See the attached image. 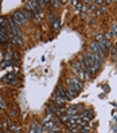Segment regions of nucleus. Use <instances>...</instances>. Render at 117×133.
I'll return each mask as SVG.
<instances>
[{
    "label": "nucleus",
    "mask_w": 117,
    "mask_h": 133,
    "mask_svg": "<svg viewBox=\"0 0 117 133\" xmlns=\"http://www.w3.org/2000/svg\"><path fill=\"white\" fill-rule=\"evenodd\" d=\"M0 43H2V44H7V41H5V38H3L2 35H0Z\"/></svg>",
    "instance_id": "9d476101"
},
{
    "label": "nucleus",
    "mask_w": 117,
    "mask_h": 133,
    "mask_svg": "<svg viewBox=\"0 0 117 133\" xmlns=\"http://www.w3.org/2000/svg\"><path fill=\"white\" fill-rule=\"evenodd\" d=\"M73 67H74V71H75V73H78V74H81V73H82V66H81V62H78V61L73 62Z\"/></svg>",
    "instance_id": "39448f33"
},
{
    "label": "nucleus",
    "mask_w": 117,
    "mask_h": 133,
    "mask_svg": "<svg viewBox=\"0 0 117 133\" xmlns=\"http://www.w3.org/2000/svg\"><path fill=\"white\" fill-rule=\"evenodd\" d=\"M11 116H12V117H16V116H18V109H14V110L11 112Z\"/></svg>",
    "instance_id": "f8f14e48"
},
{
    "label": "nucleus",
    "mask_w": 117,
    "mask_h": 133,
    "mask_svg": "<svg viewBox=\"0 0 117 133\" xmlns=\"http://www.w3.org/2000/svg\"><path fill=\"white\" fill-rule=\"evenodd\" d=\"M12 20L15 22V24H16L18 27L22 26V24H24V23L27 22L22 11H16V12H15V14H14V16H12Z\"/></svg>",
    "instance_id": "f03ea898"
},
{
    "label": "nucleus",
    "mask_w": 117,
    "mask_h": 133,
    "mask_svg": "<svg viewBox=\"0 0 117 133\" xmlns=\"http://www.w3.org/2000/svg\"><path fill=\"white\" fill-rule=\"evenodd\" d=\"M53 27L55 28V30H59L61 28V20H59V18H55V20L53 22Z\"/></svg>",
    "instance_id": "0eeeda50"
},
{
    "label": "nucleus",
    "mask_w": 117,
    "mask_h": 133,
    "mask_svg": "<svg viewBox=\"0 0 117 133\" xmlns=\"http://www.w3.org/2000/svg\"><path fill=\"white\" fill-rule=\"evenodd\" d=\"M116 49H117V43H116Z\"/></svg>",
    "instance_id": "2eb2a0df"
},
{
    "label": "nucleus",
    "mask_w": 117,
    "mask_h": 133,
    "mask_svg": "<svg viewBox=\"0 0 117 133\" xmlns=\"http://www.w3.org/2000/svg\"><path fill=\"white\" fill-rule=\"evenodd\" d=\"M61 3H62V2H57V0H55V2H53V4L55 5L57 8H58V7H61Z\"/></svg>",
    "instance_id": "4468645a"
},
{
    "label": "nucleus",
    "mask_w": 117,
    "mask_h": 133,
    "mask_svg": "<svg viewBox=\"0 0 117 133\" xmlns=\"http://www.w3.org/2000/svg\"><path fill=\"white\" fill-rule=\"evenodd\" d=\"M5 102H4V101H3V98H0V108H2V109H5Z\"/></svg>",
    "instance_id": "1a4fd4ad"
},
{
    "label": "nucleus",
    "mask_w": 117,
    "mask_h": 133,
    "mask_svg": "<svg viewBox=\"0 0 117 133\" xmlns=\"http://www.w3.org/2000/svg\"><path fill=\"white\" fill-rule=\"evenodd\" d=\"M3 81L4 82H8V83H16L18 82V78H16V75H15V73H10V74H7L3 78Z\"/></svg>",
    "instance_id": "7ed1b4c3"
},
{
    "label": "nucleus",
    "mask_w": 117,
    "mask_h": 133,
    "mask_svg": "<svg viewBox=\"0 0 117 133\" xmlns=\"http://www.w3.org/2000/svg\"><path fill=\"white\" fill-rule=\"evenodd\" d=\"M66 133H72V132H66Z\"/></svg>",
    "instance_id": "dca6fc26"
},
{
    "label": "nucleus",
    "mask_w": 117,
    "mask_h": 133,
    "mask_svg": "<svg viewBox=\"0 0 117 133\" xmlns=\"http://www.w3.org/2000/svg\"><path fill=\"white\" fill-rule=\"evenodd\" d=\"M55 104H57L59 108H63V105H65V99L62 98V97H58V96H55Z\"/></svg>",
    "instance_id": "423d86ee"
},
{
    "label": "nucleus",
    "mask_w": 117,
    "mask_h": 133,
    "mask_svg": "<svg viewBox=\"0 0 117 133\" xmlns=\"http://www.w3.org/2000/svg\"><path fill=\"white\" fill-rule=\"evenodd\" d=\"M69 88L73 89V90H75V91L78 93V91H81V90L83 89V83L78 79V78H73V79L69 81Z\"/></svg>",
    "instance_id": "f257e3e1"
},
{
    "label": "nucleus",
    "mask_w": 117,
    "mask_h": 133,
    "mask_svg": "<svg viewBox=\"0 0 117 133\" xmlns=\"http://www.w3.org/2000/svg\"><path fill=\"white\" fill-rule=\"evenodd\" d=\"M49 19L51 22H54V20H55V15H54V14H49Z\"/></svg>",
    "instance_id": "9b49d317"
},
{
    "label": "nucleus",
    "mask_w": 117,
    "mask_h": 133,
    "mask_svg": "<svg viewBox=\"0 0 117 133\" xmlns=\"http://www.w3.org/2000/svg\"><path fill=\"white\" fill-rule=\"evenodd\" d=\"M80 117H82L83 120H86L88 122H90V120L93 118V117H94V114H93V112H92V110H88V112L85 110L82 114H80Z\"/></svg>",
    "instance_id": "20e7f679"
},
{
    "label": "nucleus",
    "mask_w": 117,
    "mask_h": 133,
    "mask_svg": "<svg viewBox=\"0 0 117 133\" xmlns=\"http://www.w3.org/2000/svg\"><path fill=\"white\" fill-rule=\"evenodd\" d=\"M22 12H23V15H24L26 20H30V19H31V15H32L31 12H28V11H22Z\"/></svg>",
    "instance_id": "6e6552de"
},
{
    "label": "nucleus",
    "mask_w": 117,
    "mask_h": 133,
    "mask_svg": "<svg viewBox=\"0 0 117 133\" xmlns=\"http://www.w3.org/2000/svg\"><path fill=\"white\" fill-rule=\"evenodd\" d=\"M112 34H113L114 36H117V26H114V27H113V30H112Z\"/></svg>",
    "instance_id": "ddd939ff"
}]
</instances>
